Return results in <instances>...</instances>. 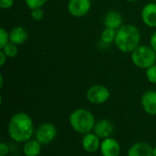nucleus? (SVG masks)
<instances>
[{"instance_id":"1","label":"nucleus","mask_w":156,"mask_h":156,"mask_svg":"<svg viewBox=\"0 0 156 156\" xmlns=\"http://www.w3.org/2000/svg\"><path fill=\"white\" fill-rule=\"evenodd\" d=\"M7 133L9 137L16 143H26L35 133L34 122L26 112L15 113L8 123Z\"/></svg>"},{"instance_id":"2","label":"nucleus","mask_w":156,"mask_h":156,"mask_svg":"<svg viewBox=\"0 0 156 156\" xmlns=\"http://www.w3.org/2000/svg\"><path fill=\"white\" fill-rule=\"evenodd\" d=\"M140 41L141 34L139 29L133 25H124L117 30L114 43L122 52L132 53L140 46Z\"/></svg>"},{"instance_id":"3","label":"nucleus","mask_w":156,"mask_h":156,"mask_svg":"<svg viewBox=\"0 0 156 156\" xmlns=\"http://www.w3.org/2000/svg\"><path fill=\"white\" fill-rule=\"evenodd\" d=\"M71 128L78 133L86 134L93 131L95 126V117L87 109H77L73 111L69 118Z\"/></svg>"},{"instance_id":"4","label":"nucleus","mask_w":156,"mask_h":156,"mask_svg":"<svg viewBox=\"0 0 156 156\" xmlns=\"http://www.w3.org/2000/svg\"><path fill=\"white\" fill-rule=\"evenodd\" d=\"M131 58L137 68L147 69L155 64L156 52L151 46L140 45L132 52Z\"/></svg>"},{"instance_id":"5","label":"nucleus","mask_w":156,"mask_h":156,"mask_svg":"<svg viewBox=\"0 0 156 156\" xmlns=\"http://www.w3.org/2000/svg\"><path fill=\"white\" fill-rule=\"evenodd\" d=\"M57 128L54 124L49 122H44L39 124L35 130V139L38 141L42 145L50 144L57 137Z\"/></svg>"},{"instance_id":"6","label":"nucleus","mask_w":156,"mask_h":156,"mask_svg":"<svg viewBox=\"0 0 156 156\" xmlns=\"http://www.w3.org/2000/svg\"><path fill=\"white\" fill-rule=\"evenodd\" d=\"M110 96L111 93L109 89L101 84H96L90 87L86 92V98L88 101L95 105L105 103L110 99Z\"/></svg>"},{"instance_id":"7","label":"nucleus","mask_w":156,"mask_h":156,"mask_svg":"<svg viewBox=\"0 0 156 156\" xmlns=\"http://www.w3.org/2000/svg\"><path fill=\"white\" fill-rule=\"evenodd\" d=\"M91 7L90 0H69L68 3L69 13L75 17L86 16Z\"/></svg>"},{"instance_id":"8","label":"nucleus","mask_w":156,"mask_h":156,"mask_svg":"<svg viewBox=\"0 0 156 156\" xmlns=\"http://www.w3.org/2000/svg\"><path fill=\"white\" fill-rule=\"evenodd\" d=\"M100 151L102 156H119L121 153V145L116 139L108 137L102 139Z\"/></svg>"},{"instance_id":"9","label":"nucleus","mask_w":156,"mask_h":156,"mask_svg":"<svg viewBox=\"0 0 156 156\" xmlns=\"http://www.w3.org/2000/svg\"><path fill=\"white\" fill-rule=\"evenodd\" d=\"M101 138L94 133L90 132L83 135L81 140L82 148L89 154H94L101 148Z\"/></svg>"},{"instance_id":"10","label":"nucleus","mask_w":156,"mask_h":156,"mask_svg":"<svg viewBox=\"0 0 156 156\" xmlns=\"http://www.w3.org/2000/svg\"><path fill=\"white\" fill-rule=\"evenodd\" d=\"M141 104L144 111L152 116L156 115V90L145 91L141 99Z\"/></svg>"},{"instance_id":"11","label":"nucleus","mask_w":156,"mask_h":156,"mask_svg":"<svg viewBox=\"0 0 156 156\" xmlns=\"http://www.w3.org/2000/svg\"><path fill=\"white\" fill-rule=\"evenodd\" d=\"M114 132V126L112 122L107 119H101L97 121L93 128V133L98 135L101 139L111 137Z\"/></svg>"},{"instance_id":"12","label":"nucleus","mask_w":156,"mask_h":156,"mask_svg":"<svg viewBox=\"0 0 156 156\" xmlns=\"http://www.w3.org/2000/svg\"><path fill=\"white\" fill-rule=\"evenodd\" d=\"M142 20L149 27H156V3L146 4L142 10Z\"/></svg>"},{"instance_id":"13","label":"nucleus","mask_w":156,"mask_h":156,"mask_svg":"<svg viewBox=\"0 0 156 156\" xmlns=\"http://www.w3.org/2000/svg\"><path fill=\"white\" fill-rule=\"evenodd\" d=\"M153 150L154 148L148 143L138 142L129 148L127 156H153Z\"/></svg>"},{"instance_id":"14","label":"nucleus","mask_w":156,"mask_h":156,"mask_svg":"<svg viewBox=\"0 0 156 156\" xmlns=\"http://www.w3.org/2000/svg\"><path fill=\"white\" fill-rule=\"evenodd\" d=\"M9 38H10V42L16 45H22L28 38V33L24 27H16L10 30Z\"/></svg>"},{"instance_id":"15","label":"nucleus","mask_w":156,"mask_h":156,"mask_svg":"<svg viewBox=\"0 0 156 156\" xmlns=\"http://www.w3.org/2000/svg\"><path fill=\"white\" fill-rule=\"evenodd\" d=\"M122 24V17L121 14L117 11H110L106 14L104 18L105 27H110L118 30Z\"/></svg>"},{"instance_id":"16","label":"nucleus","mask_w":156,"mask_h":156,"mask_svg":"<svg viewBox=\"0 0 156 156\" xmlns=\"http://www.w3.org/2000/svg\"><path fill=\"white\" fill-rule=\"evenodd\" d=\"M42 144L36 139H30L24 143L23 154L25 156H38L41 153Z\"/></svg>"},{"instance_id":"17","label":"nucleus","mask_w":156,"mask_h":156,"mask_svg":"<svg viewBox=\"0 0 156 156\" xmlns=\"http://www.w3.org/2000/svg\"><path fill=\"white\" fill-rule=\"evenodd\" d=\"M116 33H117V30L110 28V27H105L101 32V39L104 44H111L115 41Z\"/></svg>"},{"instance_id":"18","label":"nucleus","mask_w":156,"mask_h":156,"mask_svg":"<svg viewBox=\"0 0 156 156\" xmlns=\"http://www.w3.org/2000/svg\"><path fill=\"white\" fill-rule=\"evenodd\" d=\"M1 50L6 55L7 58H15L17 55V45L8 42L4 48H1Z\"/></svg>"},{"instance_id":"19","label":"nucleus","mask_w":156,"mask_h":156,"mask_svg":"<svg viewBox=\"0 0 156 156\" xmlns=\"http://www.w3.org/2000/svg\"><path fill=\"white\" fill-rule=\"evenodd\" d=\"M47 1L48 0H25V3L29 9L33 10L36 8H41Z\"/></svg>"},{"instance_id":"20","label":"nucleus","mask_w":156,"mask_h":156,"mask_svg":"<svg viewBox=\"0 0 156 156\" xmlns=\"http://www.w3.org/2000/svg\"><path fill=\"white\" fill-rule=\"evenodd\" d=\"M8 42H10L9 33L4 27H1L0 28V48H4Z\"/></svg>"},{"instance_id":"21","label":"nucleus","mask_w":156,"mask_h":156,"mask_svg":"<svg viewBox=\"0 0 156 156\" xmlns=\"http://www.w3.org/2000/svg\"><path fill=\"white\" fill-rule=\"evenodd\" d=\"M146 78L151 83L156 84V64L146 69Z\"/></svg>"},{"instance_id":"22","label":"nucleus","mask_w":156,"mask_h":156,"mask_svg":"<svg viewBox=\"0 0 156 156\" xmlns=\"http://www.w3.org/2000/svg\"><path fill=\"white\" fill-rule=\"evenodd\" d=\"M31 17L35 21H40L44 17V11L42 8H36L31 10Z\"/></svg>"},{"instance_id":"23","label":"nucleus","mask_w":156,"mask_h":156,"mask_svg":"<svg viewBox=\"0 0 156 156\" xmlns=\"http://www.w3.org/2000/svg\"><path fill=\"white\" fill-rule=\"evenodd\" d=\"M14 5V0H0V7L2 9H8Z\"/></svg>"},{"instance_id":"24","label":"nucleus","mask_w":156,"mask_h":156,"mask_svg":"<svg viewBox=\"0 0 156 156\" xmlns=\"http://www.w3.org/2000/svg\"><path fill=\"white\" fill-rule=\"evenodd\" d=\"M9 152V147L5 143H1L0 144V155L5 156Z\"/></svg>"},{"instance_id":"25","label":"nucleus","mask_w":156,"mask_h":156,"mask_svg":"<svg viewBox=\"0 0 156 156\" xmlns=\"http://www.w3.org/2000/svg\"><path fill=\"white\" fill-rule=\"evenodd\" d=\"M150 46L152 47V48L156 52V31L151 36V38H150Z\"/></svg>"},{"instance_id":"26","label":"nucleus","mask_w":156,"mask_h":156,"mask_svg":"<svg viewBox=\"0 0 156 156\" xmlns=\"http://www.w3.org/2000/svg\"><path fill=\"white\" fill-rule=\"evenodd\" d=\"M6 58H7L6 55H5L2 50H0V66H1V67L4 66V64L5 63Z\"/></svg>"},{"instance_id":"27","label":"nucleus","mask_w":156,"mask_h":156,"mask_svg":"<svg viewBox=\"0 0 156 156\" xmlns=\"http://www.w3.org/2000/svg\"><path fill=\"white\" fill-rule=\"evenodd\" d=\"M3 85H4V78H3V75L1 74L0 75V87L2 88Z\"/></svg>"},{"instance_id":"28","label":"nucleus","mask_w":156,"mask_h":156,"mask_svg":"<svg viewBox=\"0 0 156 156\" xmlns=\"http://www.w3.org/2000/svg\"><path fill=\"white\" fill-rule=\"evenodd\" d=\"M153 156H156V146L154 147V150H153Z\"/></svg>"},{"instance_id":"29","label":"nucleus","mask_w":156,"mask_h":156,"mask_svg":"<svg viewBox=\"0 0 156 156\" xmlns=\"http://www.w3.org/2000/svg\"><path fill=\"white\" fill-rule=\"evenodd\" d=\"M127 2H136V1H138V0H126Z\"/></svg>"},{"instance_id":"30","label":"nucleus","mask_w":156,"mask_h":156,"mask_svg":"<svg viewBox=\"0 0 156 156\" xmlns=\"http://www.w3.org/2000/svg\"><path fill=\"white\" fill-rule=\"evenodd\" d=\"M12 156H20V155H12Z\"/></svg>"},{"instance_id":"31","label":"nucleus","mask_w":156,"mask_h":156,"mask_svg":"<svg viewBox=\"0 0 156 156\" xmlns=\"http://www.w3.org/2000/svg\"><path fill=\"white\" fill-rule=\"evenodd\" d=\"M0 156H4V155H0Z\"/></svg>"},{"instance_id":"32","label":"nucleus","mask_w":156,"mask_h":156,"mask_svg":"<svg viewBox=\"0 0 156 156\" xmlns=\"http://www.w3.org/2000/svg\"><path fill=\"white\" fill-rule=\"evenodd\" d=\"M152 1H154V0H152Z\"/></svg>"}]
</instances>
